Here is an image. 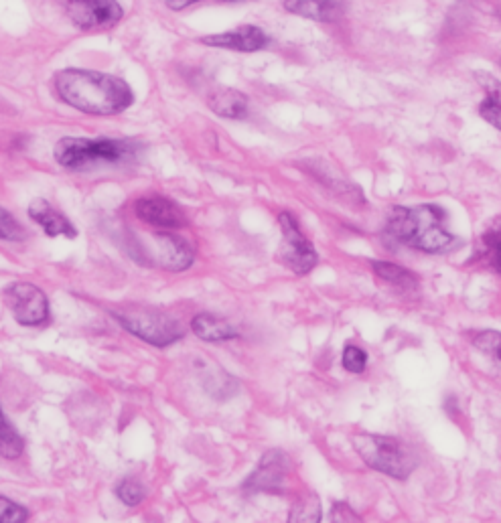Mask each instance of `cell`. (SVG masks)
<instances>
[{
    "mask_svg": "<svg viewBox=\"0 0 501 523\" xmlns=\"http://www.w3.org/2000/svg\"><path fill=\"white\" fill-rule=\"evenodd\" d=\"M53 88L63 104L90 116H114L134 102V92L124 80L92 69H61L55 73Z\"/></svg>",
    "mask_w": 501,
    "mask_h": 523,
    "instance_id": "cell-1",
    "label": "cell"
},
{
    "mask_svg": "<svg viewBox=\"0 0 501 523\" xmlns=\"http://www.w3.org/2000/svg\"><path fill=\"white\" fill-rule=\"evenodd\" d=\"M447 213L437 205L394 207L384 228L386 246H406L426 254H447L459 240L445 228Z\"/></svg>",
    "mask_w": 501,
    "mask_h": 523,
    "instance_id": "cell-2",
    "label": "cell"
},
{
    "mask_svg": "<svg viewBox=\"0 0 501 523\" xmlns=\"http://www.w3.org/2000/svg\"><path fill=\"white\" fill-rule=\"evenodd\" d=\"M145 146L128 138H78L65 136L55 148L53 157L63 169L90 171L108 165H126L138 161Z\"/></svg>",
    "mask_w": 501,
    "mask_h": 523,
    "instance_id": "cell-3",
    "label": "cell"
},
{
    "mask_svg": "<svg viewBox=\"0 0 501 523\" xmlns=\"http://www.w3.org/2000/svg\"><path fill=\"white\" fill-rule=\"evenodd\" d=\"M353 446L368 467L394 479H408L410 473L416 469L414 453L396 438L360 434L353 438Z\"/></svg>",
    "mask_w": 501,
    "mask_h": 523,
    "instance_id": "cell-4",
    "label": "cell"
},
{
    "mask_svg": "<svg viewBox=\"0 0 501 523\" xmlns=\"http://www.w3.org/2000/svg\"><path fill=\"white\" fill-rule=\"evenodd\" d=\"M112 317L122 329L155 347H167L185 337L183 325L157 309H122L112 311Z\"/></svg>",
    "mask_w": 501,
    "mask_h": 523,
    "instance_id": "cell-5",
    "label": "cell"
},
{
    "mask_svg": "<svg viewBox=\"0 0 501 523\" xmlns=\"http://www.w3.org/2000/svg\"><path fill=\"white\" fill-rule=\"evenodd\" d=\"M5 301L23 327H39L49 321V301L45 292L31 282H15L5 290Z\"/></svg>",
    "mask_w": 501,
    "mask_h": 523,
    "instance_id": "cell-6",
    "label": "cell"
},
{
    "mask_svg": "<svg viewBox=\"0 0 501 523\" xmlns=\"http://www.w3.org/2000/svg\"><path fill=\"white\" fill-rule=\"evenodd\" d=\"M278 223H280L282 238H284L280 260L299 276L309 274L317 266V260H319L315 248L303 236L297 219L289 211H282L278 215Z\"/></svg>",
    "mask_w": 501,
    "mask_h": 523,
    "instance_id": "cell-7",
    "label": "cell"
},
{
    "mask_svg": "<svg viewBox=\"0 0 501 523\" xmlns=\"http://www.w3.org/2000/svg\"><path fill=\"white\" fill-rule=\"evenodd\" d=\"M67 15L76 27L94 31L118 25L124 11L118 0H67Z\"/></svg>",
    "mask_w": 501,
    "mask_h": 523,
    "instance_id": "cell-8",
    "label": "cell"
},
{
    "mask_svg": "<svg viewBox=\"0 0 501 523\" xmlns=\"http://www.w3.org/2000/svg\"><path fill=\"white\" fill-rule=\"evenodd\" d=\"M134 213L140 221H145L147 226H153V228L181 230L187 226V217H185L183 209L175 201H171L159 193H149V195H142L140 199H136Z\"/></svg>",
    "mask_w": 501,
    "mask_h": 523,
    "instance_id": "cell-9",
    "label": "cell"
},
{
    "mask_svg": "<svg viewBox=\"0 0 501 523\" xmlns=\"http://www.w3.org/2000/svg\"><path fill=\"white\" fill-rule=\"evenodd\" d=\"M291 461L282 451H268L256 471L246 479L244 491L246 493H282L284 481L289 475Z\"/></svg>",
    "mask_w": 501,
    "mask_h": 523,
    "instance_id": "cell-10",
    "label": "cell"
},
{
    "mask_svg": "<svg viewBox=\"0 0 501 523\" xmlns=\"http://www.w3.org/2000/svg\"><path fill=\"white\" fill-rule=\"evenodd\" d=\"M153 248L155 254H151L147 260H153V266H161L171 272H183L195 260V248L185 238H179L169 232L155 234Z\"/></svg>",
    "mask_w": 501,
    "mask_h": 523,
    "instance_id": "cell-11",
    "label": "cell"
},
{
    "mask_svg": "<svg viewBox=\"0 0 501 523\" xmlns=\"http://www.w3.org/2000/svg\"><path fill=\"white\" fill-rule=\"evenodd\" d=\"M201 43L207 47H220V49H230V51H238V53H256L270 45V37L260 27L244 25L234 31L205 35V37H201Z\"/></svg>",
    "mask_w": 501,
    "mask_h": 523,
    "instance_id": "cell-12",
    "label": "cell"
},
{
    "mask_svg": "<svg viewBox=\"0 0 501 523\" xmlns=\"http://www.w3.org/2000/svg\"><path fill=\"white\" fill-rule=\"evenodd\" d=\"M284 11L315 21V23H337L345 17L343 0H284Z\"/></svg>",
    "mask_w": 501,
    "mask_h": 523,
    "instance_id": "cell-13",
    "label": "cell"
},
{
    "mask_svg": "<svg viewBox=\"0 0 501 523\" xmlns=\"http://www.w3.org/2000/svg\"><path fill=\"white\" fill-rule=\"evenodd\" d=\"M29 217L39 223L43 228V232L49 238H76L78 230L74 228V223H71L63 213H59L55 207L49 205V201L45 199H33L29 205Z\"/></svg>",
    "mask_w": 501,
    "mask_h": 523,
    "instance_id": "cell-14",
    "label": "cell"
},
{
    "mask_svg": "<svg viewBox=\"0 0 501 523\" xmlns=\"http://www.w3.org/2000/svg\"><path fill=\"white\" fill-rule=\"evenodd\" d=\"M207 106L213 114H218L226 120H244L248 116V96L234 88H218L207 98Z\"/></svg>",
    "mask_w": 501,
    "mask_h": 523,
    "instance_id": "cell-15",
    "label": "cell"
},
{
    "mask_svg": "<svg viewBox=\"0 0 501 523\" xmlns=\"http://www.w3.org/2000/svg\"><path fill=\"white\" fill-rule=\"evenodd\" d=\"M191 331L205 343H222L240 337V331L232 323L211 313L195 315L191 321Z\"/></svg>",
    "mask_w": 501,
    "mask_h": 523,
    "instance_id": "cell-16",
    "label": "cell"
},
{
    "mask_svg": "<svg viewBox=\"0 0 501 523\" xmlns=\"http://www.w3.org/2000/svg\"><path fill=\"white\" fill-rule=\"evenodd\" d=\"M25 451V440L17 428L9 422L3 408H0V455L5 459H19Z\"/></svg>",
    "mask_w": 501,
    "mask_h": 523,
    "instance_id": "cell-17",
    "label": "cell"
},
{
    "mask_svg": "<svg viewBox=\"0 0 501 523\" xmlns=\"http://www.w3.org/2000/svg\"><path fill=\"white\" fill-rule=\"evenodd\" d=\"M487 94L485 100L479 106V114L483 120H487L491 126L501 130V84L487 78Z\"/></svg>",
    "mask_w": 501,
    "mask_h": 523,
    "instance_id": "cell-18",
    "label": "cell"
},
{
    "mask_svg": "<svg viewBox=\"0 0 501 523\" xmlns=\"http://www.w3.org/2000/svg\"><path fill=\"white\" fill-rule=\"evenodd\" d=\"M372 266H374L376 274H378L382 280H386V282H390V284H394V286H398V288L414 290V288L418 286L416 276H414L412 272L396 266V264H390V262H372Z\"/></svg>",
    "mask_w": 501,
    "mask_h": 523,
    "instance_id": "cell-19",
    "label": "cell"
},
{
    "mask_svg": "<svg viewBox=\"0 0 501 523\" xmlns=\"http://www.w3.org/2000/svg\"><path fill=\"white\" fill-rule=\"evenodd\" d=\"M289 521H309V523H317L321 521V505L319 499L315 495H307L303 499H299L295 503V507L291 509Z\"/></svg>",
    "mask_w": 501,
    "mask_h": 523,
    "instance_id": "cell-20",
    "label": "cell"
},
{
    "mask_svg": "<svg viewBox=\"0 0 501 523\" xmlns=\"http://www.w3.org/2000/svg\"><path fill=\"white\" fill-rule=\"evenodd\" d=\"M481 252L487 258V262L491 264V268L501 274V230H489L483 238H481Z\"/></svg>",
    "mask_w": 501,
    "mask_h": 523,
    "instance_id": "cell-21",
    "label": "cell"
},
{
    "mask_svg": "<svg viewBox=\"0 0 501 523\" xmlns=\"http://www.w3.org/2000/svg\"><path fill=\"white\" fill-rule=\"evenodd\" d=\"M473 345L483 351L485 355H489L495 365L501 369V333L497 331H485V333H479L475 339H473Z\"/></svg>",
    "mask_w": 501,
    "mask_h": 523,
    "instance_id": "cell-22",
    "label": "cell"
},
{
    "mask_svg": "<svg viewBox=\"0 0 501 523\" xmlns=\"http://www.w3.org/2000/svg\"><path fill=\"white\" fill-rule=\"evenodd\" d=\"M116 495L120 497V501L128 507H136L138 503H142V499L147 497V491L145 487H142L140 481L136 479H124L118 483L116 487Z\"/></svg>",
    "mask_w": 501,
    "mask_h": 523,
    "instance_id": "cell-23",
    "label": "cell"
},
{
    "mask_svg": "<svg viewBox=\"0 0 501 523\" xmlns=\"http://www.w3.org/2000/svg\"><path fill=\"white\" fill-rule=\"evenodd\" d=\"M0 240H7V242L25 240V232L19 226V221L3 207H0Z\"/></svg>",
    "mask_w": 501,
    "mask_h": 523,
    "instance_id": "cell-24",
    "label": "cell"
},
{
    "mask_svg": "<svg viewBox=\"0 0 501 523\" xmlns=\"http://www.w3.org/2000/svg\"><path fill=\"white\" fill-rule=\"evenodd\" d=\"M27 519L29 511L23 505L0 495V523H25Z\"/></svg>",
    "mask_w": 501,
    "mask_h": 523,
    "instance_id": "cell-25",
    "label": "cell"
},
{
    "mask_svg": "<svg viewBox=\"0 0 501 523\" xmlns=\"http://www.w3.org/2000/svg\"><path fill=\"white\" fill-rule=\"evenodd\" d=\"M368 365V355L366 351H362L360 347L355 345H347L343 351V367L349 373H364Z\"/></svg>",
    "mask_w": 501,
    "mask_h": 523,
    "instance_id": "cell-26",
    "label": "cell"
},
{
    "mask_svg": "<svg viewBox=\"0 0 501 523\" xmlns=\"http://www.w3.org/2000/svg\"><path fill=\"white\" fill-rule=\"evenodd\" d=\"M331 521H362L360 515L353 513L345 503H337L331 511Z\"/></svg>",
    "mask_w": 501,
    "mask_h": 523,
    "instance_id": "cell-27",
    "label": "cell"
},
{
    "mask_svg": "<svg viewBox=\"0 0 501 523\" xmlns=\"http://www.w3.org/2000/svg\"><path fill=\"white\" fill-rule=\"evenodd\" d=\"M199 3H209V0H167V7L171 11H185ZM218 3H240V0H218Z\"/></svg>",
    "mask_w": 501,
    "mask_h": 523,
    "instance_id": "cell-28",
    "label": "cell"
}]
</instances>
